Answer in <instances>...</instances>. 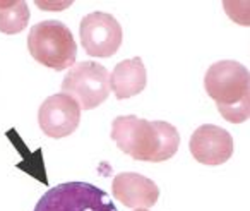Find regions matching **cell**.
<instances>
[{
  "mask_svg": "<svg viewBox=\"0 0 250 211\" xmlns=\"http://www.w3.org/2000/svg\"><path fill=\"white\" fill-rule=\"evenodd\" d=\"M38 122L48 138L60 139L70 136L81 122V108L65 93L48 96L38 110Z\"/></svg>",
  "mask_w": 250,
  "mask_h": 211,
  "instance_id": "cell-7",
  "label": "cell"
},
{
  "mask_svg": "<svg viewBox=\"0 0 250 211\" xmlns=\"http://www.w3.org/2000/svg\"><path fill=\"white\" fill-rule=\"evenodd\" d=\"M204 88L214 100L223 118L242 124L250 117V74L235 60L212 64L204 77Z\"/></svg>",
  "mask_w": 250,
  "mask_h": 211,
  "instance_id": "cell-2",
  "label": "cell"
},
{
  "mask_svg": "<svg viewBox=\"0 0 250 211\" xmlns=\"http://www.w3.org/2000/svg\"><path fill=\"white\" fill-rule=\"evenodd\" d=\"M29 9L22 0L0 2V31L5 35H18L28 26Z\"/></svg>",
  "mask_w": 250,
  "mask_h": 211,
  "instance_id": "cell-11",
  "label": "cell"
},
{
  "mask_svg": "<svg viewBox=\"0 0 250 211\" xmlns=\"http://www.w3.org/2000/svg\"><path fill=\"white\" fill-rule=\"evenodd\" d=\"M146 83L147 74L141 57L122 60L115 66L113 72L110 74V88L113 90L118 100H125V98L143 93Z\"/></svg>",
  "mask_w": 250,
  "mask_h": 211,
  "instance_id": "cell-10",
  "label": "cell"
},
{
  "mask_svg": "<svg viewBox=\"0 0 250 211\" xmlns=\"http://www.w3.org/2000/svg\"><path fill=\"white\" fill-rule=\"evenodd\" d=\"M134 211H149V210H146V208H137V210H134Z\"/></svg>",
  "mask_w": 250,
  "mask_h": 211,
  "instance_id": "cell-12",
  "label": "cell"
},
{
  "mask_svg": "<svg viewBox=\"0 0 250 211\" xmlns=\"http://www.w3.org/2000/svg\"><path fill=\"white\" fill-rule=\"evenodd\" d=\"M111 192L117 201L127 208H151L158 203L160 189L147 177L134 172H124L115 175L111 182Z\"/></svg>",
  "mask_w": 250,
  "mask_h": 211,
  "instance_id": "cell-9",
  "label": "cell"
},
{
  "mask_svg": "<svg viewBox=\"0 0 250 211\" xmlns=\"http://www.w3.org/2000/svg\"><path fill=\"white\" fill-rule=\"evenodd\" d=\"M35 211H118L100 187L87 182H65L48 189Z\"/></svg>",
  "mask_w": 250,
  "mask_h": 211,
  "instance_id": "cell-4",
  "label": "cell"
},
{
  "mask_svg": "<svg viewBox=\"0 0 250 211\" xmlns=\"http://www.w3.org/2000/svg\"><path fill=\"white\" fill-rule=\"evenodd\" d=\"M62 93L76 100L81 110L100 107L110 93L108 70L98 62H81L70 67L62 81Z\"/></svg>",
  "mask_w": 250,
  "mask_h": 211,
  "instance_id": "cell-5",
  "label": "cell"
},
{
  "mask_svg": "<svg viewBox=\"0 0 250 211\" xmlns=\"http://www.w3.org/2000/svg\"><path fill=\"white\" fill-rule=\"evenodd\" d=\"M111 139L137 162H167L180 146L177 127L163 120H144L136 115H122L111 122Z\"/></svg>",
  "mask_w": 250,
  "mask_h": 211,
  "instance_id": "cell-1",
  "label": "cell"
},
{
  "mask_svg": "<svg viewBox=\"0 0 250 211\" xmlns=\"http://www.w3.org/2000/svg\"><path fill=\"white\" fill-rule=\"evenodd\" d=\"M79 36L87 55L100 59L113 57L124 40L122 26L108 12H91L84 16L79 24Z\"/></svg>",
  "mask_w": 250,
  "mask_h": 211,
  "instance_id": "cell-6",
  "label": "cell"
},
{
  "mask_svg": "<svg viewBox=\"0 0 250 211\" xmlns=\"http://www.w3.org/2000/svg\"><path fill=\"white\" fill-rule=\"evenodd\" d=\"M190 153L199 163L209 166L223 165L233 155V139L228 131L212 124L195 129L188 142Z\"/></svg>",
  "mask_w": 250,
  "mask_h": 211,
  "instance_id": "cell-8",
  "label": "cell"
},
{
  "mask_svg": "<svg viewBox=\"0 0 250 211\" xmlns=\"http://www.w3.org/2000/svg\"><path fill=\"white\" fill-rule=\"evenodd\" d=\"M28 50L42 66L53 70H65L76 62L77 45L70 29L60 21H43L31 28Z\"/></svg>",
  "mask_w": 250,
  "mask_h": 211,
  "instance_id": "cell-3",
  "label": "cell"
}]
</instances>
